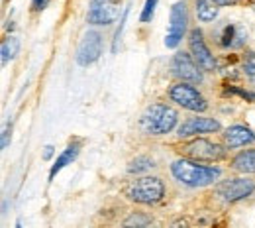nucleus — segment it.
Here are the masks:
<instances>
[{"instance_id": "f257e3e1", "label": "nucleus", "mask_w": 255, "mask_h": 228, "mask_svg": "<svg viewBox=\"0 0 255 228\" xmlns=\"http://www.w3.org/2000/svg\"><path fill=\"white\" fill-rule=\"evenodd\" d=\"M173 177L187 187H206L220 177V167L202 165L196 160H177L171 165Z\"/></svg>"}, {"instance_id": "f03ea898", "label": "nucleus", "mask_w": 255, "mask_h": 228, "mask_svg": "<svg viewBox=\"0 0 255 228\" xmlns=\"http://www.w3.org/2000/svg\"><path fill=\"white\" fill-rule=\"evenodd\" d=\"M179 114L169 104H151L143 110L139 118V128L147 136H165L177 126Z\"/></svg>"}, {"instance_id": "7ed1b4c3", "label": "nucleus", "mask_w": 255, "mask_h": 228, "mask_svg": "<svg viewBox=\"0 0 255 228\" xmlns=\"http://www.w3.org/2000/svg\"><path fill=\"white\" fill-rule=\"evenodd\" d=\"M165 195V185L159 177H141L128 185L126 197L139 205H155Z\"/></svg>"}, {"instance_id": "20e7f679", "label": "nucleus", "mask_w": 255, "mask_h": 228, "mask_svg": "<svg viewBox=\"0 0 255 228\" xmlns=\"http://www.w3.org/2000/svg\"><path fill=\"white\" fill-rule=\"evenodd\" d=\"M189 28V8L185 0H179L171 6V18H169V30L165 35V45L167 47H177Z\"/></svg>"}, {"instance_id": "39448f33", "label": "nucleus", "mask_w": 255, "mask_h": 228, "mask_svg": "<svg viewBox=\"0 0 255 228\" xmlns=\"http://www.w3.org/2000/svg\"><path fill=\"white\" fill-rule=\"evenodd\" d=\"M181 154L196 160V162H220L226 158V150H224L220 144L216 142H210V140H204V138H198V140H192L181 146Z\"/></svg>"}, {"instance_id": "423d86ee", "label": "nucleus", "mask_w": 255, "mask_h": 228, "mask_svg": "<svg viewBox=\"0 0 255 228\" xmlns=\"http://www.w3.org/2000/svg\"><path fill=\"white\" fill-rule=\"evenodd\" d=\"M169 98L173 102H177L179 106L192 110V112H204L208 108V102L206 98L202 97L192 85H189L187 81H181V83H175L171 89H169Z\"/></svg>"}, {"instance_id": "0eeeda50", "label": "nucleus", "mask_w": 255, "mask_h": 228, "mask_svg": "<svg viewBox=\"0 0 255 228\" xmlns=\"http://www.w3.org/2000/svg\"><path fill=\"white\" fill-rule=\"evenodd\" d=\"M200 69L202 67L196 63L192 53H187V51H177L171 59V73L187 83H202Z\"/></svg>"}, {"instance_id": "6e6552de", "label": "nucleus", "mask_w": 255, "mask_h": 228, "mask_svg": "<svg viewBox=\"0 0 255 228\" xmlns=\"http://www.w3.org/2000/svg\"><path fill=\"white\" fill-rule=\"evenodd\" d=\"M216 195L226 203H236L246 197H250L255 191V183L252 179L240 177V179H226L222 183L216 185Z\"/></svg>"}, {"instance_id": "1a4fd4ad", "label": "nucleus", "mask_w": 255, "mask_h": 228, "mask_svg": "<svg viewBox=\"0 0 255 228\" xmlns=\"http://www.w3.org/2000/svg\"><path fill=\"white\" fill-rule=\"evenodd\" d=\"M189 47H191L192 57L196 59V63L202 67V71H216V59L212 55V51L208 49L206 41H204V35H202V30L194 28L189 33Z\"/></svg>"}, {"instance_id": "9d476101", "label": "nucleus", "mask_w": 255, "mask_h": 228, "mask_svg": "<svg viewBox=\"0 0 255 228\" xmlns=\"http://www.w3.org/2000/svg\"><path fill=\"white\" fill-rule=\"evenodd\" d=\"M102 55V35L95 30L85 33L79 49H77V63L83 67H89L96 63Z\"/></svg>"}, {"instance_id": "9b49d317", "label": "nucleus", "mask_w": 255, "mask_h": 228, "mask_svg": "<svg viewBox=\"0 0 255 228\" xmlns=\"http://www.w3.org/2000/svg\"><path fill=\"white\" fill-rule=\"evenodd\" d=\"M118 18V6L114 0H93L87 20L93 26H110Z\"/></svg>"}, {"instance_id": "f8f14e48", "label": "nucleus", "mask_w": 255, "mask_h": 228, "mask_svg": "<svg viewBox=\"0 0 255 228\" xmlns=\"http://www.w3.org/2000/svg\"><path fill=\"white\" fill-rule=\"evenodd\" d=\"M222 128L218 120L208 118V116H194L185 120L179 128H177V136L179 138H191L196 134H210V132H218Z\"/></svg>"}, {"instance_id": "ddd939ff", "label": "nucleus", "mask_w": 255, "mask_h": 228, "mask_svg": "<svg viewBox=\"0 0 255 228\" xmlns=\"http://www.w3.org/2000/svg\"><path fill=\"white\" fill-rule=\"evenodd\" d=\"M246 41H248V32L238 24H226L218 35V43L224 49H238L246 45Z\"/></svg>"}, {"instance_id": "4468645a", "label": "nucleus", "mask_w": 255, "mask_h": 228, "mask_svg": "<svg viewBox=\"0 0 255 228\" xmlns=\"http://www.w3.org/2000/svg\"><path fill=\"white\" fill-rule=\"evenodd\" d=\"M224 142H226L228 148H242V146L254 144L255 132L252 128H248V126L236 124V126H230L228 130L224 132Z\"/></svg>"}, {"instance_id": "2eb2a0df", "label": "nucleus", "mask_w": 255, "mask_h": 228, "mask_svg": "<svg viewBox=\"0 0 255 228\" xmlns=\"http://www.w3.org/2000/svg\"><path fill=\"white\" fill-rule=\"evenodd\" d=\"M79 150H81V144H69V146H67V150H63V154L55 160V163H53L51 169H49V181H51L63 167H67L69 163H73L75 160H77Z\"/></svg>"}, {"instance_id": "dca6fc26", "label": "nucleus", "mask_w": 255, "mask_h": 228, "mask_svg": "<svg viewBox=\"0 0 255 228\" xmlns=\"http://www.w3.org/2000/svg\"><path fill=\"white\" fill-rule=\"evenodd\" d=\"M232 169H236L240 173H255V148L240 152L232 160Z\"/></svg>"}, {"instance_id": "f3484780", "label": "nucleus", "mask_w": 255, "mask_h": 228, "mask_svg": "<svg viewBox=\"0 0 255 228\" xmlns=\"http://www.w3.org/2000/svg\"><path fill=\"white\" fill-rule=\"evenodd\" d=\"M196 16L204 24L214 22V18L218 16V4H216V0H196Z\"/></svg>"}, {"instance_id": "a211bd4d", "label": "nucleus", "mask_w": 255, "mask_h": 228, "mask_svg": "<svg viewBox=\"0 0 255 228\" xmlns=\"http://www.w3.org/2000/svg\"><path fill=\"white\" fill-rule=\"evenodd\" d=\"M18 49H20V39L10 35L2 41V47H0V53H2V65H6L8 61H12L16 55H18Z\"/></svg>"}, {"instance_id": "6ab92c4d", "label": "nucleus", "mask_w": 255, "mask_h": 228, "mask_svg": "<svg viewBox=\"0 0 255 228\" xmlns=\"http://www.w3.org/2000/svg\"><path fill=\"white\" fill-rule=\"evenodd\" d=\"M151 167H155V162H153L151 158L139 156V158H135V160L129 162L128 173H143V171H147V169H151Z\"/></svg>"}, {"instance_id": "aec40b11", "label": "nucleus", "mask_w": 255, "mask_h": 228, "mask_svg": "<svg viewBox=\"0 0 255 228\" xmlns=\"http://www.w3.org/2000/svg\"><path fill=\"white\" fill-rule=\"evenodd\" d=\"M155 6H157V0H145V6H143V10H141V16H139V20H141L143 24L153 20V14H155Z\"/></svg>"}, {"instance_id": "412c9836", "label": "nucleus", "mask_w": 255, "mask_h": 228, "mask_svg": "<svg viewBox=\"0 0 255 228\" xmlns=\"http://www.w3.org/2000/svg\"><path fill=\"white\" fill-rule=\"evenodd\" d=\"M244 73H246V77L255 85V53H250L244 59Z\"/></svg>"}, {"instance_id": "4be33fe9", "label": "nucleus", "mask_w": 255, "mask_h": 228, "mask_svg": "<svg viewBox=\"0 0 255 228\" xmlns=\"http://www.w3.org/2000/svg\"><path fill=\"white\" fill-rule=\"evenodd\" d=\"M126 18H128V10H124L122 14V20H120V26L116 30V35H114V45H112V51L116 53L118 51V45H120V37H122V32H124V24H126Z\"/></svg>"}, {"instance_id": "5701e85b", "label": "nucleus", "mask_w": 255, "mask_h": 228, "mask_svg": "<svg viewBox=\"0 0 255 228\" xmlns=\"http://www.w3.org/2000/svg\"><path fill=\"white\" fill-rule=\"evenodd\" d=\"M147 223H149V219H145V217H139V215H131V217L128 219L124 225H126V227H131V225H135V227L139 225V227H141V225H147Z\"/></svg>"}, {"instance_id": "b1692460", "label": "nucleus", "mask_w": 255, "mask_h": 228, "mask_svg": "<svg viewBox=\"0 0 255 228\" xmlns=\"http://www.w3.org/2000/svg\"><path fill=\"white\" fill-rule=\"evenodd\" d=\"M230 93H236L242 98L250 100V102H255V93H250V91H244V89H230Z\"/></svg>"}, {"instance_id": "393cba45", "label": "nucleus", "mask_w": 255, "mask_h": 228, "mask_svg": "<svg viewBox=\"0 0 255 228\" xmlns=\"http://www.w3.org/2000/svg\"><path fill=\"white\" fill-rule=\"evenodd\" d=\"M47 4H49V0H32V8L33 10H45L47 8Z\"/></svg>"}, {"instance_id": "a878e982", "label": "nucleus", "mask_w": 255, "mask_h": 228, "mask_svg": "<svg viewBox=\"0 0 255 228\" xmlns=\"http://www.w3.org/2000/svg\"><path fill=\"white\" fill-rule=\"evenodd\" d=\"M8 138H10V126H6L4 130H2V150H6L8 148Z\"/></svg>"}, {"instance_id": "bb28decb", "label": "nucleus", "mask_w": 255, "mask_h": 228, "mask_svg": "<svg viewBox=\"0 0 255 228\" xmlns=\"http://www.w3.org/2000/svg\"><path fill=\"white\" fill-rule=\"evenodd\" d=\"M246 0H216L218 6H236V4H242Z\"/></svg>"}, {"instance_id": "cd10ccee", "label": "nucleus", "mask_w": 255, "mask_h": 228, "mask_svg": "<svg viewBox=\"0 0 255 228\" xmlns=\"http://www.w3.org/2000/svg\"><path fill=\"white\" fill-rule=\"evenodd\" d=\"M51 154H53V148H51V146H47V148H45V154H43V158H45V160H49V158H51Z\"/></svg>"}, {"instance_id": "c85d7f7f", "label": "nucleus", "mask_w": 255, "mask_h": 228, "mask_svg": "<svg viewBox=\"0 0 255 228\" xmlns=\"http://www.w3.org/2000/svg\"><path fill=\"white\" fill-rule=\"evenodd\" d=\"M252 2V8H254V12H255V0H250Z\"/></svg>"}]
</instances>
